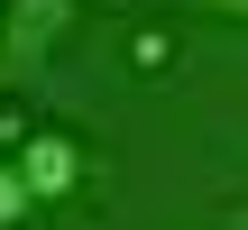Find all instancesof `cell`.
Returning a JSON list of instances; mask_svg holds the SVG:
<instances>
[{
  "instance_id": "obj_3",
  "label": "cell",
  "mask_w": 248,
  "mask_h": 230,
  "mask_svg": "<svg viewBox=\"0 0 248 230\" xmlns=\"http://www.w3.org/2000/svg\"><path fill=\"white\" fill-rule=\"evenodd\" d=\"M28 212H37L28 175H18V166H0V230H9V221H28Z\"/></svg>"
},
{
  "instance_id": "obj_1",
  "label": "cell",
  "mask_w": 248,
  "mask_h": 230,
  "mask_svg": "<svg viewBox=\"0 0 248 230\" xmlns=\"http://www.w3.org/2000/svg\"><path fill=\"white\" fill-rule=\"evenodd\" d=\"M9 166L28 175V194H37V203H64V194L83 184V148H74V129H28Z\"/></svg>"
},
{
  "instance_id": "obj_2",
  "label": "cell",
  "mask_w": 248,
  "mask_h": 230,
  "mask_svg": "<svg viewBox=\"0 0 248 230\" xmlns=\"http://www.w3.org/2000/svg\"><path fill=\"white\" fill-rule=\"evenodd\" d=\"M74 9H83V0H9V74H28V65L74 28Z\"/></svg>"
},
{
  "instance_id": "obj_4",
  "label": "cell",
  "mask_w": 248,
  "mask_h": 230,
  "mask_svg": "<svg viewBox=\"0 0 248 230\" xmlns=\"http://www.w3.org/2000/svg\"><path fill=\"white\" fill-rule=\"evenodd\" d=\"M166 9H221V18H248V0H166Z\"/></svg>"
},
{
  "instance_id": "obj_5",
  "label": "cell",
  "mask_w": 248,
  "mask_h": 230,
  "mask_svg": "<svg viewBox=\"0 0 248 230\" xmlns=\"http://www.w3.org/2000/svg\"><path fill=\"white\" fill-rule=\"evenodd\" d=\"M0 65H9V9H0Z\"/></svg>"
}]
</instances>
